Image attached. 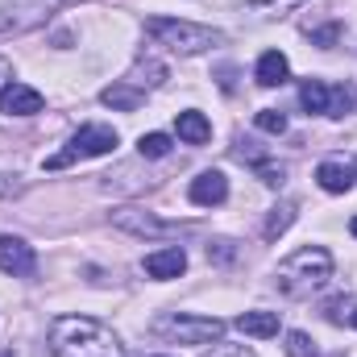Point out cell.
<instances>
[{
  "label": "cell",
  "mask_w": 357,
  "mask_h": 357,
  "mask_svg": "<svg viewBox=\"0 0 357 357\" xmlns=\"http://www.w3.org/2000/svg\"><path fill=\"white\" fill-rule=\"evenodd\" d=\"M50 354L54 357H125L116 333L91 316H59L50 320Z\"/></svg>",
  "instance_id": "cell-1"
},
{
  "label": "cell",
  "mask_w": 357,
  "mask_h": 357,
  "mask_svg": "<svg viewBox=\"0 0 357 357\" xmlns=\"http://www.w3.org/2000/svg\"><path fill=\"white\" fill-rule=\"evenodd\" d=\"M328 278H333V254L320 250V245L295 250L282 266L274 270V287H278L287 299H307V295H316Z\"/></svg>",
  "instance_id": "cell-2"
},
{
  "label": "cell",
  "mask_w": 357,
  "mask_h": 357,
  "mask_svg": "<svg viewBox=\"0 0 357 357\" xmlns=\"http://www.w3.org/2000/svg\"><path fill=\"white\" fill-rule=\"evenodd\" d=\"M146 29L158 38V46H167L171 54H204L212 46L225 42V33L208 29V25H195V21H178V17H150Z\"/></svg>",
  "instance_id": "cell-3"
},
{
  "label": "cell",
  "mask_w": 357,
  "mask_h": 357,
  "mask_svg": "<svg viewBox=\"0 0 357 357\" xmlns=\"http://www.w3.org/2000/svg\"><path fill=\"white\" fill-rule=\"evenodd\" d=\"M154 333L171 337L178 345H212V341H220L225 320H216V316H178L175 312V316H158Z\"/></svg>",
  "instance_id": "cell-4"
},
{
  "label": "cell",
  "mask_w": 357,
  "mask_h": 357,
  "mask_svg": "<svg viewBox=\"0 0 357 357\" xmlns=\"http://www.w3.org/2000/svg\"><path fill=\"white\" fill-rule=\"evenodd\" d=\"M108 150H116V129H108V125H84V129L71 137V146H67L63 154L46 158V171H63V167H71L75 158H100V154H108Z\"/></svg>",
  "instance_id": "cell-5"
},
{
  "label": "cell",
  "mask_w": 357,
  "mask_h": 357,
  "mask_svg": "<svg viewBox=\"0 0 357 357\" xmlns=\"http://www.w3.org/2000/svg\"><path fill=\"white\" fill-rule=\"evenodd\" d=\"M63 0H0V33H25L50 21Z\"/></svg>",
  "instance_id": "cell-6"
},
{
  "label": "cell",
  "mask_w": 357,
  "mask_h": 357,
  "mask_svg": "<svg viewBox=\"0 0 357 357\" xmlns=\"http://www.w3.org/2000/svg\"><path fill=\"white\" fill-rule=\"evenodd\" d=\"M33 266H38L33 250H29L21 237L4 233V237H0V270H4V274H13V278H29Z\"/></svg>",
  "instance_id": "cell-7"
},
{
  "label": "cell",
  "mask_w": 357,
  "mask_h": 357,
  "mask_svg": "<svg viewBox=\"0 0 357 357\" xmlns=\"http://www.w3.org/2000/svg\"><path fill=\"white\" fill-rule=\"evenodd\" d=\"M187 195H191V204H199V208H216V204L229 199V178L220 175V171H204V175L191 178Z\"/></svg>",
  "instance_id": "cell-8"
},
{
  "label": "cell",
  "mask_w": 357,
  "mask_h": 357,
  "mask_svg": "<svg viewBox=\"0 0 357 357\" xmlns=\"http://www.w3.org/2000/svg\"><path fill=\"white\" fill-rule=\"evenodd\" d=\"M0 112H8V116H33V112H42V91L29 88V84H8V88L0 91Z\"/></svg>",
  "instance_id": "cell-9"
},
{
  "label": "cell",
  "mask_w": 357,
  "mask_h": 357,
  "mask_svg": "<svg viewBox=\"0 0 357 357\" xmlns=\"http://www.w3.org/2000/svg\"><path fill=\"white\" fill-rule=\"evenodd\" d=\"M142 266H146L150 278H162V282H167V278H178V274L187 270V254H183L178 245H167V250L146 254V262H142Z\"/></svg>",
  "instance_id": "cell-10"
},
{
  "label": "cell",
  "mask_w": 357,
  "mask_h": 357,
  "mask_svg": "<svg viewBox=\"0 0 357 357\" xmlns=\"http://www.w3.org/2000/svg\"><path fill=\"white\" fill-rule=\"evenodd\" d=\"M112 220H116V229H129V233H137V237H146V233L158 237V233L171 229L167 220H158V216H150V212H142V208H121Z\"/></svg>",
  "instance_id": "cell-11"
},
{
  "label": "cell",
  "mask_w": 357,
  "mask_h": 357,
  "mask_svg": "<svg viewBox=\"0 0 357 357\" xmlns=\"http://www.w3.org/2000/svg\"><path fill=\"white\" fill-rule=\"evenodd\" d=\"M287 75H291V63H287V54H278V50H266V54L258 59V67H254V79H258L262 88H282Z\"/></svg>",
  "instance_id": "cell-12"
},
{
  "label": "cell",
  "mask_w": 357,
  "mask_h": 357,
  "mask_svg": "<svg viewBox=\"0 0 357 357\" xmlns=\"http://www.w3.org/2000/svg\"><path fill=\"white\" fill-rule=\"evenodd\" d=\"M316 183H320L328 195H345V191L354 187V171H349L345 162H320V171H316Z\"/></svg>",
  "instance_id": "cell-13"
},
{
  "label": "cell",
  "mask_w": 357,
  "mask_h": 357,
  "mask_svg": "<svg viewBox=\"0 0 357 357\" xmlns=\"http://www.w3.org/2000/svg\"><path fill=\"white\" fill-rule=\"evenodd\" d=\"M175 129H178V137H183L187 146H204V142L212 137V125H208L204 112H178Z\"/></svg>",
  "instance_id": "cell-14"
},
{
  "label": "cell",
  "mask_w": 357,
  "mask_h": 357,
  "mask_svg": "<svg viewBox=\"0 0 357 357\" xmlns=\"http://www.w3.org/2000/svg\"><path fill=\"white\" fill-rule=\"evenodd\" d=\"M237 328L245 337H278V316L274 312H241L237 316Z\"/></svg>",
  "instance_id": "cell-15"
},
{
  "label": "cell",
  "mask_w": 357,
  "mask_h": 357,
  "mask_svg": "<svg viewBox=\"0 0 357 357\" xmlns=\"http://www.w3.org/2000/svg\"><path fill=\"white\" fill-rule=\"evenodd\" d=\"M299 104H303L307 112H328V108H333V88H328L324 79H303Z\"/></svg>",
  "instance_id": "cell-16"
},
{
  "label": "cell",
  "mask_w": 357,
  "mask_h": 357,
  "mask_svg": "<svg viewBox=\"0 0 357 357\" xmlns=\"http://www.w3.org/2000/svg\"><path fill=\"white\" fill-rule=\"evenodd\" d=\"M100 100L108 104V108H121V112H133L137 104H142V91L129 88V84H112V88L100 91Z\"/></svg>",
  "instance_id": "cell-17"
},
{
  "label": "cell",
  "mask_w": 357,
  "mask_h": 357,
  "mask_svg": "<svg viewBox=\"0 0 357 357\" xmlns=\"http://www.w3.org/2000/svg\"><path fill=\"white\" fill-rule=\"evenodd\" d=\"M291 225H295V204H278L266 216V229H262V233H266V241H274V237H282Z\"/></svg>",
  "instance_id": "cell-18"
},
{
  "label": "cell",
  "mask_w": 357,
  "mask_h": 357,
  "mask_svg": "<svg viewBox=\"0 0 357 357\" xmlns=\"http://www.w3.org/2000/svg\"><path fill=\"white\" fill-rule=\"evenodd\" d=\"M137 154H142V158H167V154H171V137H167V133H142Z\"/></svg>",
  "instance_id": "cell-19"
},
{
  "label": "cell",
  "mask_w": 357,
  "mask_h": 357,
  "mask_svg": "<svg viewBox=\"0 0 357 357\" xmlns=\"http://www.w3.org/2000/svg\"><path fill=\"white\" fill-rule=\"evenodd\" d=\"M254 125H258L262 133H287V116H282L278 108H262V112L254 116Z\"/></svg>",
  "instance_id": "cell-20"
},
{
  "label": "cell",
  "mask_w": 357,
  "mask_h": 357,
  "mask_svg": "<svg viewBox=\"0 0 357 357\" xmlns=\"http://www.w3.org/2000/svg\"><path fill=\"white\" fill-rule=\"evenodd\" d=\"M287 357H316V345L307 333H287Z\"/></svg>",
  "instance_id": "cell-21"
},
{
  "label": "cell",
  "mask_w": 357,
  "mask_h": 357,
  "mask_svg": "<svg viewBox=\"0 0 357 357\" xmlns=\"http://www.w3.org/2000/svg\"><path fill=\"white\" fill-rule=\"evenodd\" d=\"M349 307H354V299H349V295H337V299H328V303H324V316H328L333 324H341L345 316H354Z\"/></svg>",
  "instance_id": "cell-22"
},
{
  "label": "cell",
  "mask_w": 357,
  "mask_h": 357,
  "mask_svg": "<svg viewBox=\"0 0 357 357\" xmlns=\"http://www.w3.org/2000/svg\"><path fill=\"white\" fill-rule=\"evenodd\" d=\"M204 357H258V354L245 349V345H216V349H208Z\"/></svg>",
  "instance_id": "cell-23"
},
{
  "label": "cell",
  "mask_w": 357,
  "mask_h": 357,
  "mask_svg": "<svg viewBox=\"0 0 357 357\" xmlns=\"http://www.w3.org/2000/svg\"><path fill=\"white\" fill-rule=\"evenodd\" d=\"M254 171L262 175V183H270V187H278L282 183V167H266V162H254Z\"/></svg>",
  "instance_id": "cell-24"
},
{
  "label": "cell",
  "mask_w": 357,
  "mask_h": 357,
  "mask_svg": "<svg viewBox=\"0 0 357 357\" xmlns=\"http://www.w3.org/2000/svg\"><path fill=\"white\" fill-rule=\"evenodd\" d=\"M250 8H266V13H274V8H291V4H303V0H245Z\"/></svg>",
  "instance_id": "cell-25"
},
{
  "label": "cell",
  "mask_w": 357,
  "mask_h": 357,
  "mask_svg": "<svg viewBox=\"0 0 357 357\" xmlns=\"http://www.w3.org/2000/svg\"><path fill=\"white\" fill-rule=\"evenodd\" d=\"M337 33H341V29H337V25H328V29H316L312 38H316L320 46H333V42H337Z\"/></svg>",
  "instance_id": "cell-26"
},
{
  "label": "cell",
  "mask_w": 357,
  "mask_h": 357,
  "mask_svg": "<svg viewBox=\"0 0 357 357\" xmlns=\"http://www.w3.org/2000/svg\"><path fill=\"white\" fill-rule=\"evenodd\" d=\"M208 258H220V262H229V258H233L229 241H216V245H208Z\"/></svg>",
  "instance_id": "cell-27"
},
{
  "label": "cell",
  "mask_w": 357,
  "mask_h": 357,
  "mask_svg": "<svg viewBox=\"0 0 357 357\" xmlns=\"http://www.w3.org/2000/svg\"><path fill=\"white\" fill-rule=\"evenodd\" d=\"M8 84H13V63H8V59H0V91L8 88Z\"/></svg>",
  "instance_id": "cell-28"
},
{
  "label": "cell",
  "mask_w": 357,
  "mask_h": 357,
  "mask_svg": "<svg viewBox=\"0 0 357 357\" xmlns=\"http://www.w3.org/2000/svg\"><path fill=\"white\" fill-rule=\"evenodd\" d=\"M349 233H354V237H357V216H354V220H349Z\"/></svg>",
  "instance_id": "cell-29"
},
{
  "label": "cell",
  "mask_w": 357,
  "mask_h": 357,
  "mask_svg": "<svg viewBox=\"0 0 357 357\" xmlns=\"http://www.w3.org/2000/svg\"><path fill=\"white\" fill-rule=\"evenodd\" d=\"M349 320H354V328H357V312H354V316H349Z\"/></svg>",
  "instance_id": "cell-30"
},
{
  "label": "cell",
  "mask_w": 357,
  "mask_h": 357,
  "mask_svg": "<svg viewBox=\"0 0 357 357\" xmlns=\"http://www.w3.org/2000/svg\"><path fill=\"white\" fill-rule=\"evenodd\" d=\"M63 4H79V0H63Z\"/></svg>",
  "instance_id": "cell-31"
},
{
  "label": "cell",
  "mask_w": 357,
  "mask_h": 357,
  "mask_svg": "<svg viewBox=\"0 0 357 357\" xmlns=\"http://www.w3.org/2000/svg\"><path fill=\"white\" fill-rule=\"evenodd\" d=\"M4 357H13V354H4Z\"/></svg>",
  "instance_id": "cell-32"
}]
</instances>
